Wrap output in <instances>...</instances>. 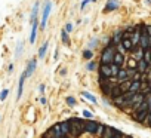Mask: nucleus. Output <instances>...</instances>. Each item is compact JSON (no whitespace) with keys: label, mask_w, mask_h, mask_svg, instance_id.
Here are the masks:
<instances>
[{"label":"nucleus","mask_w":151,"mask_h":138,"mask_svg":"<svg viewBox=\"0 0 151 138\" xmlns=\"http://www.w3.org/2000/svg\"><path fill=\"white\" fill-rule=\"evenodd\" d=\"M114 131H116V128H113V126H110V125H105L102 138H111V137L114 135Z\"/></svg>","instance_id":"obj_16"},{"label":"nucleus","mask_w":151,"mask_h":138,"mask_svg":"<svg viewBox=\"0 0 151 138\" xmlns=\"http://www.w3.org/2000/svg\"><path fill=\"white\" fill-rule=\"evenodd\" d=\"M91 2H93V3H95V2H96V0H91Z\"/></svg>","instance_id":"obj_50"},{"label":"nucleus","mask_w":151,"mask_h":138,"mask_svg":"<svg viewBox=\"0 0 151 138\" xmlns=\"http://www.w3.org/2000/svg\"><path fill=\"white\" fill-rule=\"evenodd\" d=\"M59 74H61V76H65V74H67V70H65V68H61Z\"/></svg>","instance_id":"obj_46"},{"label":"nucleus","mask_w":151,"mask_h":138,"mask_svg":"<svg viewBox=\"0 0 151 138\" xmlns=\"http://www.w3.org/2000/svg\"><path fill=\"white\" fill-rule=\"evenodd\" d=\"M144 61L148 64V65H151V49L148 48V49H144Z\"/></svg>","instance_id":"obj_26"},{"label":"nucleus","mask_w":151,"mask_h":138,"mask_svg":"<svg viewBox=\"0 0 151 138\" xmlns=\"http://www.w3.org/2000/svg\"><path fill=\"white\" fill-rule=\"evenodd\" d=\"M98 67H99V64H98V62H95V61H89L88 64H86V68H88L89 71H95Z\"/></svg>","instance_id":"obj_29"},{"label":"nucleus","mask_w":151,"mask_h":138,"mask_svg":"<svg viewBox=\"0 0 151 138\" xmlns=\"http://www.w3.org/2000/svg\"><path fill=\"white\" fill-rule=\"evenodd\" d=\"M61 39H62V43L65 45V46H70V45H71L70 37H68V33H65V30H62V31H61Z\"/></svg>","instance_id":"obj_25"},{"label":"nucleus","mask_w":151,"mask_h":138,"mask_svg":"<svg viewBox=\"0 0 151 138\" xmlns=\"http://www.w3.org/2000/svg\"><path fill=\"white\" fill-rule=\"evenodd\" d=\"M8 70H9V73L13 70V64H9V67H8Z\"/></svg>","instance_id":"obj_47"},{"label":"nucleus","mask_w":151,"mask_h":138,"mask_svg":"<svg viewBox=\"0 0 151 138\" xmlns=\"http://www.w3.org/2000/svg\"><path fill=\"white\" fill-rule=\"evenodd\" d=\"M39 8H40V2H36V3H34V6H33V11H31V22H33L34 19H37Z\"/></svg>","instance_id":"obj_24"},{"label":"nucleus","mask_w":151,"mask_h":138,"mask_svg":"<svg viewBox=\"0 0 151 138\" xmlns=\"http://www.w3.org/2000/svg\"><path fill=\"white\" fill-rule=\"evenodd\" d=\"M129 79V74H127V68H120V71H119V74H117V82L119 83H122V82H124V80H127Z\"/></svg>","instance_id":"obj_14"},{"label":"nucleus","mask_w":151,"mask_h":138,"mask_svg":"<svg viewBox=\"0 0 151 138\" xmlns=\"http://www.w3.org/2000/svg\"><path fill=\"white\" fill-rule=\"evenodd\" d=\"M40 103H41L43 105H46V104H48V98H46L45 95H41V97H40Z\"/></svg>","instance_id":"obj_43"},{"label":"nucleus","mask_w":151,"mask_h":138,"mask_svg":"<svg viewBox=\"0 0 151 138\" xmlns=\"http://www.w3.org/2000/svg\"><path fill=\"white\" fill-rule=\"evenodd\" d=\"M59 126H61V131H62V135L64 137H70V132H71V125L68 120H62L59 122ZM71 138V137H70Z\"/></svg>","instance_id":"obj_9"},{"label":"nucleus","mask_w":151,"mask_h":138,"mask_svg":"<svg viewBox=\"0 0 151 138\" xmlns=\"http://www.w3.org/2000/svg\"><path fill=\"white\" fill-rule=\"evenodd\" d=\"M150 46H151V36H150Z\"/></svg>","instance_id":"obj_49"},{"label":"nucleus","mask_w":151,"mask_h":138,"mask_svg":"<svg viewBox=\"0 0 151 138\" xmlns=\"http://www.w3.org/2000/svg\"><path fill=\"white\" fill-rule=\"evenodd\" d=\"M40 138H45V137H43V135H41V137H40Z\"/></svg>","instance_id":"obj_51"},{"label":"nucleus","mask_w":151,"mask_h":138,"mask_svg":"<svg viewBox=\"0 0 151 138\" xmlns=\"http://www.w3.org/2000/svg\"><path fill=\"white\" fill-rule=\"evenodd\" d=\"M113 64H116V65H119L120 68H123V65L126 64V58H124V55L116 51V54H114V58H113Z\"/></svg>","instance_id":"obj_8"},{"label":"nucleus","mask_w":151,"mask_h":138,"mask_svg":"<svg viewBox=\"0 0 151 138\" xmlns=\"http://www.w3.org/2000/svg\"><path fill=\"white\" fill-rule=\"evenodd\" d=\"M98 125L99 122L92 119V120H84V134H88L91 137H95L96 134V129H98Z\"/></svg>","instance_id":"obj_4"},{"label":"nucleus","mask_w":151,"mask_h":138,"mask_svg":"<svg viewBox=\"0 0 151 138\" xmlns=\"http://www.w3.org/2000/svg\"><path fill=\"white\" fill-rule=\"evenodd\" d=\"M58 55H59V51H58V48H55V52H53V58L56 59V58H58Z\"/></svg>","instance_id":"obj_44"},{"label":"nucleus","mask_w":151,"mask_h":138,"mask_svg":"<svg viewBox=\"0 0 151 138\" xmlns=\"http://www.w3.org/2000/svg\"><path fill=\"white\" fill-rule=\"evenodd\" d=\"M133 95H135V94H132V92H126V94H123V98H124L126 101H129V100H131Z\"/></svg>","instance_id":"obj_39"},{"label":"nucleus","mask_w":151,"mask_h":138,"mask_svg":"<svg viewBox=\"0 0 151 138\" xmlns=\"http://www.w3.org/2000/svg\"><path fill=\"white\" fill-rule=\"evenodd\" d=\"M141 125H144V126H148V128H150V125H151V113H148V116L145 117V120H144Z\"/></svg>","instance_id":"obj_36"},{"label":"nucleus","mask_w":151,"mask_h":138,"mask_svg":"<svg viewBox=\"0 0 151 138\" xmlns=\"http://www.w3.org/2000/svg\"><path fill=\"white\" fill-rule=\"evenodd\" d=\"M48 46H49V42H45L41 46H40V49H39V58L43 59L46 57V52H48Z\"/></svg>","instance_id":"obj_18"},{"label":"nucleus","mask_w":151,"mask_h":138,"mask_svg":"<svg viewBox=\"0 0 151 138\" xmlns=\"http://www.w3.org/2000/svg\"><path fill=\"white\" fill-rule=\"evenodd\" d=\"M22 49H24V43H22V42H19V43H18V46H16V52H15V57H16V58H19V57H21V54H22Z\"/></svg>","instance_id":"obj_32"},{"label":"nucleus","mask_w":151,"mask_h":138,"mask_svg":"<svg viewBox=\"0 0 151 138\" xmlns=\"http://www.w3.org/2000/svg\"><path fill=\"white\" fill-rule=\"evenodd\" d=\"M98 45H99V39L93 37V39H91V40H89V43H88V49L93 51V49H96V48H98Z\"/></svg>","instance_id":"obj_22"},{"label":"nucleus","mask_w":151,"mask_h":138,"mask_svg":"<svg viewBox=\"0 0 151 138\" xmlns=\"http://www.w3.org/2000/svg\"><path fill=\"white\" fill-rule=\"evenodd\" d=\"M131 85H132V80H131V79H127V80L119 83V88H120V91H122V94H126V92L131 91Z\"/></svg>","instance_id":"obj_13"},{"label":"nucleus","mask_w":151,"mask_h":138,"mask_svg":"<svg viewBox=\"0 0 151 138\" xmlns=\"http://www.w3.org/2000/svg\"><path fill=\"white\" fill-rule=\"evenodd\" d=\"M150 128H151V125H150Z\"/></svg>","instance_id":"obj_54"},{"label":"nucleus","mask_w":151,"mask_h":138,"mask_svg":"<svg viewBox=\"0 0 151 138\" xmlns=\"http://www.w3.org/2000/svg\"><path fill=\"white\" fill-rule=\"evenodd\" d=\"M111 138H124V134H123L120 129H116V131H114V135H113Z\"/></svg>","instance_id":"obj_37"},{"label":"nucleus","mask_w":151,"mask_h":138,"mask_svg":"<svg viewBox=\"0 0 151 138\" xmlns=\"http://www.w3.org/2000/svg\"><path fill=\"white\" fill-rule=\"evenodd\" d=\"M150 49H151V46H150Z\"/></svg>","instance_id":"obj_53"},{"label":"nucleus","mask_w":151,"mask_h":138,"mask_svg":"<svg viewBox=\"0 0 151 138\" xmlns=\"http://www.w3.org/2000/svg\"><path fill=\"white\" fill-rule=\"evenodd\" d=\"M110 67H111V74H113V77H117V74H119V71H120V67L116 65V64H111Z\"/></svg>","instance_id":"obj_34"},{"label":"nucleus","mask_w":151,"mask_h":138,"mask_svg":"<svg viewBox=\"0 0 151 138\" xmlns=\"http://www.w3.org/2000/svg\"><path fill=\"white\" fill-rule=\"evenodd\" d=\"M64 30H65V33H71L73 31V24H71V22H67V24H65V27H64Z\"/></svg>","instance_id":"obj_38"},{"label":"nucleus","mask_w":151,"mask_h":138,"mask_svg":"<svg viewBox=\"0 0 151 138\" xmlns=\"http://www.w3.org/2000/svg\"><path fill=\"white\" fill-rule=\"evenodd\" d=\"M131 80H141V73L138 71L136 74H133V76L131 77Z\"/></svg>","instance_id":"obj_42"},{"label":"nucleus","mask_w":151,"mask_h":138,"mask_svg":"<svg viewBox=\"0 0 151 138\" xmlns=\"http://www.w3.org/2000/svg\"><path fill=\"white\" fill-rule=\"evenodd\" d=\"M65 103H67V105H68V107H74V105L77 104V100H76L74 97H71V95H70V97H67Z\"/></svg>","instance_id":"obj_33"},{"label":"nucleus","mask_w":151,"mask_h":138,"mask_svg":"<svg viewBox=\"0 0 151 138\" xmlns=\"http://www.w3.org/2000/svg\"><path fill=\"white\" fill-rule=\"evenodd\" d=\"M104 129H105V125H104V123H99V125H98V129H96V134H95V137H98V138H102V135H104Z\"/></svg>","instance_id":"obj_31"},{"label":"nucleus","mask_w":151,"mask_h":138,"mask_svg":"<svg viewBox=\"0 0 151 138\" xmlns=\"http://www.w3.org/2000/svg\"><path fill=\"white\" fill-rule=\"evenodd\" d=\"M114 54H116V48H114V46H108V48H102V51H101V58H99V64L111 65V64H113Z\"/></svg>","instance_id":"obj_2"},{"label":"nucleus","mask_w":151,"mask_h":138,"mask_svg":"<svg viewBox=\"0 0 151 138\" xmlns=\"http://www.w3.org/2000/svg\"><path fill=\"white\" fill-rule=\"evenodd\" d=\"M123 28H119L117 31H114V34H113V43L116 45V46H119L120 43H122V39H123Z\"/></svg>","instance_id":"obj_12"},{"label":"nucleus","mask_w":151,"mask_h":138,"mask_svg":"<svg viewBox=\"0 0 151 138\" xmlns=\"http://www.w3.org/2000/svg\"><path fill=\"white\" fill-rule=\"evenodd\" d=\"M36 67H37V59H36V58L30 59V61H28V65H27V68L24 70V73H25V76H27V77L33 76V73H34V70H36Z\"/></svg>","instance_id":"obj_7"},{"label":"nucleus","mask_w":151,"mask_h":138,"mask_svg":"<svg viewBox=\"0 0 151 138\" xmlns=\"http://www.w3.org/2000/svg\"><path fill=\"white\" fill-rule=\"evenodd\" d=\"M43 137H45V138H58V137H56V134L53 132L52 126H51V128H48V129L45 131V134H43Z\"/></svg>","instance_id":"obj_27"},{"label":"nucleus","mask_w":151,"mask_h":138,"mask_svg":"<svg viewBox=\"0 0 151 138\" xmlns=\"http://www.w3.org/2000/svg\"><path fill=\"white\" fill-rule=\"evenodd\" d=\"M114 86L113 85H110V83H105V85H102L101 86V92L105 95V97H110V94H111V89H113Z\"/></svg>","instance_id":"obj_19"},{"label":"nucleus","mask_w":151,"mask_h":138,"mask_svg":"<svg viewBox=\"0 0 151 138\" xmlns=\"http://www.w3.org/2000/svg\"><path fill=\"white\" fill-rule=\"evenodd\" d=\"M120 95H122V91H120V88H119V85H116V86H114V88L111 89V94H110V97H108V98H110V100L113 101V100H116V98H119Z\"/></svg>","instance_id":"obj_17"},{"label":"nucleus","mask_w":151,"mask_h":138,"mask_svg":"<svg viewBox=\"0 0 151 138\" xmlns=\"http://www.w3.org/2000/svg\"><path fill=\"white\" fill-rule=\"evenodd\" d=\"M83 58L88 59V61H92V58H93V51H91V49H84V51H83Z\"/></svg>","instance_id":"obj_30"},{"label":"nucleus","mask_w":151,"mask_h":138,"mask_svg":"<svg viewBox=\"0 0 151 138\" xmlns=\"http://www.w3.org/2000/svg\"><path fill=\"white\" fill-rule=\"evenodd\" d=\"M0 120H2V116H0Z\"/></svg>","instance_id":"obj_52"},{"label":"nucleus","mask_w":151,"mask_h":138,"mask_svg":"<svg viewBox=\"0 0 151 138\" xmlns=\"http://www.w3.org/2000/svg\"><path fill=\"white\" fill-rule=\"evenodd\" d=\"M84 120L83 117H70L68 122L71 125V132L70 137L71 138H80L84 134Z\"/></svg>","instance_id":"obj_1"},{"label":"nucleus","mask_w":151,"mask_h":138,"mask_svg":"<svg viewBox=\"0 0 151 138\" xmlns=\"http://www.w3.org/2000/svg\"><path fill=\"white\" fill-rule=\"evenodd\" d=\"M37 27H39V19H34L31 22V34H30V43L36 42V36H37Z\"/></svg>","instance_id":"obj_11"},{"label":"nucleus","mask_w":151,"mask_h":138,"mask_svg":"<svg viewBox=\"0 0 151 138\" xmlns=\"http://www.w3.org/2000/svg\"><path fill=\"white\" fill-rule=\"evenodd\" d=\"M120 8V3H119V0H107V3H105V8H104V12H113L116 9Z\"/></svg>","instance_id":"obj_6"},{"label":"nucleus","mask_w":151,"mask_h":138,"mask_svg":"<svg viewBox=\"0 0 151 138\" xmlns=\"http://www.w3.org/2000/svg\"><path fill=\"white\" fill-rule=\"evenodd\" d=\"M145 27H147V33H148V36H151V25L145 24Z\"/></svg>","instance_id":"obj_45"},{"label":"nucleus","mask_w":151,"mask_h":138,"mask_svg":"<svg viewBox=\"0 0 151 138\" xmlns=\"http://www.w3.org/2000/svg\"><path fill=\"white\" fill-rule=\"evenodd\" d=\"M51 11H52V2H51V0H45V6H43V12H41V21H40V28L41 30L46 28Z\"/></svg>","instance_id":"obj_3"},{"label":"nucleus","mask_w":151,"mask_h":138,"mask_svg":"<svg viewBox=\"0 0 151 138\" xmlns=\"http://www.w3.org/2000/svg\"><path fill=\"white\" fill-rule=\"evenodd\" d=\"M124 138H133L132 135H124Z\"/></svg>","instance_id":"obj_48"},{"label":"nucleus","mask_w":151,"mask_h":138,"mask_svg":"<svg viewBox=\"0 0 151 138\" xmlns=\"http://www.w3.org/2000/svg\"><path fill=\"white\" fill-rule=\"evenodd\" d=\"M8 95H9V89H3L2 92H0V101H5Z\"/></svg>","instance_id":"obj_35"},{"label":"nucleus","mask_w":151,"mask_h":138,"mask_svg":"<svg viewBox=\"0 0 151 138\" xmlns=\"http://www.w3.org/2000/svg\"><path fill=\"white\" fill-rule=\"evenodd\" d=\"M126 64H127V67H126V68H131V70H138V61H136V59L129 58Z\"/></svg>","instance_id":"obj_21"},{"label":"nucleus","mask_w":151,"mask_h":138,"mask_svg":"<svg viewBox=\"0 0 151 138\" xmlns=\"http://www.w3.org/2000/svg\"><path fill=\"white\" fill-rule=\"evenodd\" d=\"M45 91H46V85H45V83H41V85H39V92H40L41 95L45 94Z\"/></svg>","instance_id":"obj_40"},{"label":"nucleus","mask_w":151,"mask_h":138,"mask_svg":"<svg viewBox=\"0 0 151 138\" xmlns=\"http://www.w3.org/2000/svg\"><path fill=\"white\" fill-rule=\"evenodd\" d=\"M89 2H91V0H83V2L80 3V11H83L86 6H88V3H89Z\"/></svg>","instance_id":"obj_41"},{"label":"nucleus","mask_w":151,"mask_h":138,"mask_svg":"<svg viewBox=\"0 0 151 138\" xmlns=\"http://www.w3.org/2000/svg\"><path fill=\"white\" fill-rule=\"evenodd\" d=\"M81 114H83V119H86V120H92V119H93V113L89 111L88 108H84V110L81 111Z\"/></svg>","instance_id":"obj_28"},{"label":"nucleus","mask_w":151,"mask_h":138,"mask_svg":"<svg viewBox=\"0 0 151 138\" xmlns=\"http://www.w3.org/2000/svg\"><path fill=\"white\" fill-rule=\"evenodd\" d=\"M141 80H132V85H131V91L129 92H132V94H136V92H141Z\"/></svg>","instance_id":"obj_15"},{"label":"nucleus","mask_w":151,"mask_h":138,"mask_svg":"<svg viewBox=\"0 0 151 138\" xmlns=\"http://www.w3.org/2000/svg\"><path fill=\"white\" fill-rule=\"evenodd\" d=\"M81 95H83L86 100H88V101H91L92 104H98V100H96V98H95L92 94H89L88 91H83V92H81Z\"/></svg>","instance_id":"obj_20"},{"label":"nucleus","mask_w":151,"mask_h":138,"mask_svg":"<svg viewBox=\"0 0 151 138\" xmlns=\"http://www.w3.org/2000/svg\"><path fill=\"white\" fill-rule=\"evenodd\" d=\"M98 71H99V76H102V77H105V79H108V77L113 76V74H111V67H110V65H105V64H99Z\"/></svg>","instance_id":"obj_5"},{"label":"nucleus","mask_w":151,"mask_h":138,"mask_svg":"<svg viewBox=\"0 0 151 138\" xmlns=\"http://www.w3.org/2000/svg\"><path fill=\"white\" fill-rule=\"evenodd\" d=\"M27 79L25 73L21 74L19 77V83H18V94H16V100H21V97H22V91H24V80Z\"/></svg>","instance_id":"obj_10"},{"label":"nucleus","mask_w":151,"mask_h":138,"mask_svg":"<svg viewBox=\"0 0 151 138\" xmlns=\"http://www.w3.org/2000/svg\"><path fill=\"white\" fill-rule=\"evenodd\" d=\"M148 67H150V65H148L144 59L138 61V71H139V73H145V71L148 70Z\"/></svg>","instance_id":"obj_23"}]
</instances>
